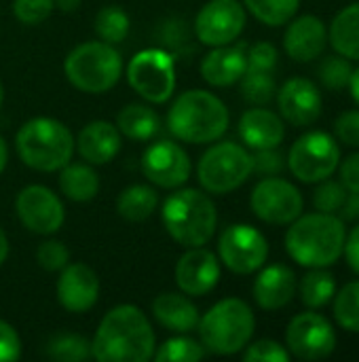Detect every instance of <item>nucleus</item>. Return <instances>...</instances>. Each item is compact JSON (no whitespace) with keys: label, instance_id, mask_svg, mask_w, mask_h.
<instances>
[{"label":"nucleus","instance_id":"nucleus-11","mask_svg":"<svg viewBox=\"0 0 359 362\" xmlns=\"http://www.w3.org/2000/svg\"><path fill=\"white\" fill-rule=\"evenodd\" d=\"M218 257L233 274H254L269 259L267 238L252 225H229L218 240Z\"/></svg>","mask_w":359,"mask_h":362},{"label":"nucleus","instance_id":"nucleus-29","mask_svg":"<svg viewBox=\"0 0 359 362\" xmlns=\"http://www.w3.org/2000/svg\"><path fill=\"white\" fill-rule=\"evenodd\" d=\"M159 195L148 185H131L116 199V212L129 223H142L157 210Z\"/></svg>","mask_w":359,"mask_h":362},{"label":"nucleus","instance_id":"nucleus-18","mask_svg":"<svg viewBox=\"0 0 359 362\" xmlns=\"http://www.w3.org/2000/svg\"><path fill=\"white\" fill-rule=\"evenodd\" d=\"M99 297V278L85 263H68L57 280V299L72 314L89 312Z\"/></svg>","mask_w":359,"mask_h":362},{"label":"nucleus","instance_id":"nucleus-32","mask_svg":"<svg viewBox=\"0 0 359 362\" xmlns=\"http://www.w3.org/2000/svg\"><path fill=\"white\" fill-rule=\"evenodd\" d=\"M245 6L258 21L277 28L296 15L300 0H245Z\"/></svg>","mask_w":359,"mask_h":362},{"label":"nucleus","instance_id":"nucleus-44","mask_svg":"<svg viewBox=\"0 0 359 362\" xmlns=\"http://www.w3.org/2000/svg\"><path fill=\"white\" fill-rule=\"evenodd\" d=\"M336 136L347 146L359 148V110H347L336 119Z\"/></svg>","mask_w":359,"mask_h":362},{"label":"nucleus","instance_id":"nucleus-43","mask_svg":"<svg viewBox=\"0 0 359 362\" xmlns=\"http://www.w3.org/2000/svg\"><path fill=\"white\" fill-rule=\"evenodd\" d=\"M252 163H254V172H258L262 176H277L286 165L284 155L277 148L256 151V155H252Z\"/></svg>","mask_w":359,"mask_h":362},{"label":"nucleus","instance_id":"nucleus-5","mask_svg":"<svg viewBox=\"0 0 359 362\" xmlns=\"http://www.w3.org/2000/svg\"><path fill=\"white\" fill-rule=\"evenodd\" d=\"M15 146L28 168L38 172H55L70 163L74 153V136L57 119L34 117L19 127Z\"/></svg>","mask_w":359,"mask_h":362},{"label":"nucleus","instance_id":"nucleus-30","mask_svg":"<svg viewBox=\"0 0 359 362\" xmlns=\"http://www.w3.org/2000/svg\"><path fill=\"white\" fill-rule=\"evenodd\" d=\"M298 291H300V299L307 308L311 310H320L324 305H328L334 295H336V280L332 274L324 272V267H315L313 272H309L300 284H298Z\"/></svg>","mask_w":359,"mask_h":362},{"label":"nucleus","instance_id":"nucleus-45","mask_svg":"<svg viewBox=\"0 0 359 362\" xmlns=\"http://www.w3.org/2000/svg\"><path fill=\"white\" fill-rule=\"evenodd\" d=\"M21 356V339L17 331L0 320V362H13Z\"/></svg>","mask_w":359,"mask_h":362},{"label":"nucleus","instance_id":"nucleus-25","mask_svg":"<svg viewBox=\"0 0 359 362\" xmlns=\"http://www.w3.org/2000/svg\"><path fill=\"white\" fill-rule=\"evenodd\" d=\"M152 316L161 327L174 333H190L197 331L199 310L197 305L178 293H163L152 301Z\"/></svg>","mask_w":359,"mask_h":362},{"label":"nucleus","instance_id":"nucleus-40","mask_svg":"<svg viewBox=\"0 0 359 362\" xmlns=\"http://www.w3.org/2000/svg\"><path fill=\"white\" fill-rule=\"evenodd\" d=\"M55 8V0H13V15L25 25H38Z\"/></svg>","mask_w":359,"mask_h":362},{"label":"nucleus","instance_id":"nucleus-38","mask_svg":"<svg viewBox=\"0 0 359 362\" xmlns=\"http://www.w3.org/2000/svg\"><path fill=\"white\" fill-rule=\"evenodd\" d=\"M347 197V189L343 182H334V180H322V185L315 189L313 195V206L317 208V212H326V214H336L343 208V202Z\"/></svg>","mask_w":359,"mask_h":362},{"label":"nucleus","instance_id":"nucleus-9","mask_svg":"<svg viewBox=\"0 0 359 362\" xmlns=\"http://www.w3.org/2000/svg\"><path fill=\"white\" fill-rule=\"evenodd\" d=\"M127 81L146 102L163 104L176 89V64L163 49H144L127 66Z\"/></svg>","mask_w":359,"mask_h":362},{"label":"nucleus","instance_id":"nucleus-31","mask_svg":"<svg viewBox=\"0 0 359 362\" xmlns=\"http://www.w3.org/2000/svg\"><path fill=\"white\" fill-rule=\"evenodd\" d=\"M129 25H131L129 15L116 4H108V6L99 8L95 15V34L99 40H104L108 45L123 42L129 34Z\"/></svg>","mask_w":359,"mask_h":362},{"label":"nucleus","instance_id":"nucleus-42","mask_svg":"<svg viewBox=\"0 0 359 362\" xmlns=\"http://www.w3.org/2000/svg\"><path fill=\"white\" fill-rule=\"evenodd\" d=\"M248 70L254 72H273L277 66V49L271 42H256L248 47Z\"/></svg>","mask_w":359,"mask_h":362},{"label":"nucleus","instance_id":"nucleus-19","mask_svg":"<svg viewBox=\"0 0 359 362\" xmlns=\"http://www.w3.org/2000/svg\"><path fill=\"white\" fill-rule=\"evenodd\" d=\"M277 104L281 110V117L296 125L307 127L315 123L322 115V93L309 78H290L284 83V87L277 91Z\"/></svg>","mask_w":359,"mask_h":362},{"label":"nucleus","instance_id":"nucleus-27","mask_svg":"<svg viewBox=\"0 0 359 362\" xmlns=\"http://www.w3.org/2000/svg\"><path fill=\"white\" fill-rule=\"evenodd\" d=\"M328 40L339 55L359 62V2L345 6L334 17Z\"/></svg>","mask_w":359,"mask_h":362},{"label":"nucleus","instance_id":"nucleus-33","mask_svg":"<svg viewBox=\"0 0 359 362\" xmlns=\"http://www.w3.org/2000/svg\"><path fill=\"white\" fill-rule=\"evenodd\" d=\"M207 350L203 348L201 341L186 337L184 333H180L178 337L167 339L157 352H154V361L157 362H197L205 358Z\"/></svg>","mask_w":359,"mask_h":362},{"label":"nucleus","instance_id":"nucleus-17","mask_svg":"<svg viewBox=\"0 0 359 362\" xmlns=\"http://www.w3.org/2000/svg\"><path fill=\"white\" fill-rule=\"evenodd\" d=\"M220 280V259L203 248H188L176 265V282L180 291L188 297L207 295Z\"/></svg>","mask_w":359,"mask_h":362},{"label":"nucleus","instance_id":"nucleus-22","mask_svg":"<svg viewBox=\"0 0 359 362\" xmlns=\"http://www.w3.org/2000/svg\"><path fill=\"white\" fill-rule=\"evenodd\" d=\"M296 288H298V282L290 267L269 265L258 274L254 282V299L262 310L275 312V310L286 308L294 299Z\"/></svg>","mask_w":359,"mask_h":362},{"label":"nucleus","instance_id":"nucleus-39","mask_svg":"<svg viewBox=\"0 0 359 362\" xmlns=\"http://www.w3.org/2000/svg\"><path fill=\"white\" fill-rule=\"evenodd\" d=\"M36 263L44 272H61L70 263V250L63 242L57 240H44L36 248Z\"/></svg>","mask_w":359,"mask_h":362},{"label":"nucleus","instance_id":"nucleus-24","mask_svg":"<svg viewBox=\"0 0 359 362\" xmlns=\"http://www.w3.org/2000/svg\"><path fill=\"white\" fill-rule=\"evenodd\" d=\"M239 136L254 151L277 148L284 142L286 127H284V121L273 110L250 108L241 115Z\"/></svg>","mask_w":359,"mask_h":362},{"label":"nucleus","instance_id":"nucleus-34","mask_svg":"<svg viewBox=\"0 0 359 362\" xmlns=\"http://www.w3.org/2000/svg\"><path fill=\"white\" fill-rule=\"evenodd\" d=\"M47 356L59 362H83L91 358V341L74 333H63L47 344Z\"/></svg>","mask_w":359,"mask_h":362},{"label":"nucleus","instance_id":"nucleus-41","mask_svg":"<svg viewBox=\"0 0 359 362\" xmlns=\"http://www.w3.org/2000/svg\"><path fill=\"white\" fill-rule=\"evenodd\" d=\"M245 348H248L243 352L245 362H290V356H292L281 344H277L273 339H260Z\"/></svg>","mask_w":359,"mask_h":362},{"label":"nucleus","instance_id":"nucleus-10","mask_svg":"<svg viewBox=\"0 0 359 362\" xmlns=\"http://www.w3.org/2000/svg\"><path fill=\"white\" fill-rule=\"evenodd\" d=\"M341 161V148L326 132H309L300 136L288 155L290 172L307 185L322 182L334 174Z\"/></svg>","mask_w":359,"mask_h":362},{"label":"nucleus","instance_id":"nucleus-23","mask_svg":"<svg viewBox=\"0 0 359 362\" xmlns=\"http://www.w3.org/2000/svg\"><path fill=\"white\" fill-rule=\"evenodd\" d=\"M78 155L91 165L110 163L121 151V132L116 125L108 121H93L85 125L76 138Z\"/></svg>","mask_w":359,"mask_h":362},{"label":"nucleus","instance_id":"nucleus-16","mask_svg":"<svg viewBox=\"0 0 359 362\" xmlns=\"http://www.w3.org/2000/svg\"><path fill=\"white\" fill-rule=\"evenodd\" d=\"M142 172L154 187L176 189L190 176V157L178 142L159 140L144 151Z\"/></svg>","mask_w":359,"mask_h":362},{"label":"nucleus","instance_id":"nucleus-51","mask_svg":"<svg viewBox=\"0 0 359 362\" xmlns=\"http://www.w3.org/2000/svg\"><path fill=\"white\" fill-rule=\"evenodd\" d=\"M55 6H59L61 11L70 13V11H76L80 6V0H55Z\"/></svg>","mask_w":359,"mask_h":362},{"label":"nucleus","instance_id":"nucleus-53","mask_svg":"<svg viewBox=\"0 0 359 362\" xmlns=\"http://www.w3.org/2000/svg\"><path fill=\"white\" fill-rule=\"evenodd\" d=\"M2 100H4V85H2V81H0V104H2Z\"/></svg>","mask_w":359,"mask_h":362},{"label":"nucleus","instance_id":"nucleus-2","mask_svg":"<svg viewBox=\"0 0 359 362\" xmlns=\"http://www.w3.org/2000/svg\"><path fill=\"white\" fill-rule=\"evenodd\" d=\"M347 229L343 218L326 212L300 214L286 233L288 255L303 267H330L345 250Z\"/></svg>","mask_w":359,"mask_h":362},{"label":"nucleus","instance_id":"nucleus-37","mask_svg":"<svg viewBox=\"0 0 359 362\" xmlns=\"http://www.w3.org/2000/svg\"><path fill=\"white\" fill-rule=\"evenodd\" d=\"M351 59L343 57V55H330L322 62L320 66V78L322 83L328 87V89H345L349 87V81H351V74H353V68L349 64Z\"/></svg>","mask_w":359,"mask_h":362},{"label":"nucleus","instance_id":"nucleus-26","mask_svg":"<svg viewBox=\"0 0 359 362\" xmlns=\"http://www.w3.org/2000/svg\"><path fill=\"white\" fill-rule=\"evenodd\" d=\"M116 127L129 140L146 142L159 134L161 119L157 110L146 104H127L116 117Z\"/></svg>","mask_w":359,"mask_h":362},{"label":"nucleus","instance_id":"nucleus-52","mask_svg":"<svg viewBox=\"0 0 359 362\" xmlns=\"http://www.w3.org/2000/svg\"><path fill=\"white\" fill-rule=\"evenodd\" d=\"M6 161H8V148H6L4 138L0 136V174H2V172H4V168H6Z\"/></svg>","mask_w":359,"mask_h":362},{"label":"nucleus","instance_id":"nucleus-8","mask_svg":"<svg viewBox=\"0 0 359 362\" xmlns=\"http://www.w3.org/2000/svg\"><path fill=\"white\" fill-rule=\"evenodd\" d=\"M252 172V155L237 142H218L209 146L197 165L199 185L214 195H226L239 189Z\"/></svg>","mask_w":359,"mask_h":362},{"label":"nucleus","instance_id":"nucleus-4","mask_svg":"<svg viewBox=\"0 0 359 362\" xmlns=\"http://www.w3.org/2000/svg\"><path fill=\"white\" fill-rule=\"evenodd\" d=\"M163 227L184 248L205 246L218 225V212L207 193L199 189H180L163 202Z\"/></svg>","mask_w":359,"mask_h":362},{"label":"nucleus","instance_id":"nucleus-3","mask_svg":"<svg viewBox=\"0 0 359 362\" xmlns=\"http://www.w3.org/2000/svg\"><path fill=\"white\" fill-rule=\"evenodd\" d=\"M231 115L226 104L205 91L190 89L178 95L167 112L169 132L188 144H209L224 136L229 129Z\"/></svg>","mask_w":359,"mask_h":362},{"label":"nucleus","instance_id":"nucleus-46","mask_svg":"<svg viewBox=\"0 0 359 362\" xmlns=\"http://www.w3.org/2000/svg\"><path fill=\"white\" fill-rule=\"evenodd\" d=\"M341 182L345 185L347 191L359 193V153L351 155L349 159L343 161V165H341Z\"/></svg>","mask_w":359,"mask_h":362},{"label":"nucleus","instance_id":"nucleus-15","mask_svg":"<svg viewBox=\"0 0 359 362\" xmlns=\"http://www.w3.org/2000/svg\"><path fill=\"white\" fill-rule=\"evenodd\" d=\"M245 28V8L237 0H209L195 19V34L207 47L229 45Z\"/></svg>","mask_w":359,"mask_h":362},{"label":"nucleus","instance_id":"nucleus-14","mask_svg":"<svg viewBox=\"0 0 359 362\" xmlns=\"http://www.w3.org/2000/svg\"><path fill=\"white\" fill-rule=\"evenodd\" d=\"M288 352L300 361H322L336 348L332 325L315 312H305L292 318L286 331Z\"/></svg>","mask_w":359,"mask_h":362},{"label":"nucleus","instance_id":"nucleus-7","mask_svg":"<svg viewBox=\"0 0 359 362\" xmlns=\"http://www.w3.org/2000/svg\"><path fill=\"white\" fill-rule=\"evenodd\" d=\"M63 72L70 85H74L78 91L106 93L118 83L123 74V59L114 45L89 40L68 53Z\"/></svg>","mask_w":359,"mask_h":362},{"label":"nucleus","instance_id":"nucleus-49","mask_svg":"<svg viewBox=\"0 0 359 362\" xmlns=\"http://www.w3.org/2000/svg\"><path fill=\"white\" fill-rule=\"evenodd\" d=\"M6 257H8V238H6L4 229L0 227V265L6 261Z\"/></svg>","mask_w":359,"mask_h":362},{"label":"nucleus","instance_id":"nucleus-1","mask_svg":"<svg viewBox=\"0 0 359 362\" xmlns=\"http://www.w3.org/2000/svg\"><path fill=\"white\" fill-rule=\"evenodd\" d=\"M157 335L146 314L135 305H116L99 322L91 358L97 362H148L154 356Z\"/></svg>","mask_w":359,"mask_h":362},{"label":"nucleus","instance_id":"nucleus-35","mask_svg":"<svg viewBox=\"0 0 359 362\" xmlns=\"http://www.w3.org/2000/svg\"><path fill=\"white\" fill-rule=\"evenodd\" d=\"M334 318L345 331L359 333V280L345 284L334 295Z\"/></svg>","mask_w":359,"mask_h":362},{"label":"nucleus","instance_id":"nucleus-28","mask_svg":"<svg viewBox=\"0 0 359 362\" xmlns=\"http://www.w3.org/2000/svg\"><path fill=\"white\" fill-rule=\"evenodd\" d=\"M61 193L78 204L91 202L99 191V176L91 163H66L59 174Z\"/></svg>","mask_w":359,"mask_h":362},{"label":"nucleus","instance_id":"nucleus-13","mask_svg":"<svg viewBox=\"0 0 359 362\" xmlns=\"http://www.w3.org/2000/svg\"><path fill=\"white\" fill-rule=\"evenodd\" d=\"M15 212L21 225L38 235H53L66 221L61 199L42 185H30L15 197Z\"/></svg>","mask_w":359,"mask_h":362},{"label":"nucleus","instance_id":"nucleus-50","mask_svg":"<svg viewBox=\"0 0 359 362\" xmlns=\"http://www.w3.org/2000/svg\"><path fill=\"white\" fill-rule=\"evenodd\" d=\"M349 89H351V95H353V100H355V102L359 104V68L358 70H353V74H351Z\"/></svg>","mask_w":359,"mask_h":362},{"label":"nucleus","instance_id":"nucleus-36","mask_svg":"<svg viewBox=\"0 0 359 362\" xmlns=\"http://www.w3.org/2000/svg\"><path fill=\"white\" fill-rule=\"evenodd\" d=\"M241 93L254 106L269 104L275 98V93H277V85H275L273 72L245 70V74L241 76Z\"/></svg>","mask_w":359,"mask_h":362},{"label":"nucleus","instance_id":"nucleus-48","mask_svg":"<svg viewBox=\"0 0 359 362\" xmlns=\"http://www.w3.org/2000/svg\"><path fill=\"white\" fill-rule=\"evenodd\" d=\"M343 221H355L359 218V193L347 191V197L343 202V208L339 210Z\"/></svg>","mask_w":359,"mask_h":362},{"label":"nucleus","instance_id":"nucleus-47","mask_svg":"<svg viewBox=\"0 0 359 362\" xmlns=\"http://www.w3.org/2000/svg\"><path fill=\"white\" fill-rule=\"evenodd\" d=\"M343 255L347 257L349 267L359 276V225L353 227V231L349 233V238L345 240V250Z\"/></svg>","mask_w":359,"mask_h":362},{"label":"nucleus","instance_id":"nucleus-12","mask_svg":"<svg viewBox=\"0 0 359 362\" xmlns=\"http://www.w3.org/2000/svg\"><path fill=\"white\" fill-rule=\"evenodd\" d=\"M250 206L252 212L269 225H290L303 214L305 202L292 182L277 176H267L254 187Z\"/></svg>","mask_w":359,"mask_h":362},{"label":"nucleus","instance_id":"nucleus-6","mask_svg":"<svg viewBox=\"0 0 359 362\" xmlns=\"http://www.w3.org/2000/svg\"><path fill=\"white\" fill-rule=\"evenodd\" d=\"M256 329L252 308L241 299H222L212 305L203 318H199L197 331L207 352L218 356H231L241 352Z\"/></svg>","mask_w":359,"mask_h":362},{"label":"nucleus","instance_id":"nucleus-20","mask_svg":"<svg viewBox=\"0 0 359 362\" xmlns=\"http://www.w3.org/2000/svg\"><path fill=\"white\" fill-rule=\"evenodd\" d=\"M328 42V30L324 21L315 15H303L292 19L284 34V49L286 53L300 64L313 62L320 57Z\"/></svg>","mask_w":359,"mask_h":362},{"label":"nucleus","instance_id":"nucleus-21","mask_svg":"<svg viewBox=\"0 0 359 362\" xmlns=\"http://www.w3.org/2000/svg\"><path fill=\"white\" fill-rule=\"evenodd\" d=\"M245 45H220L214 47L201 62V76L212 87H229L241 81L248 70Z\"/></svg>","mask_w":359,"mask_h":362}]
</instances>
